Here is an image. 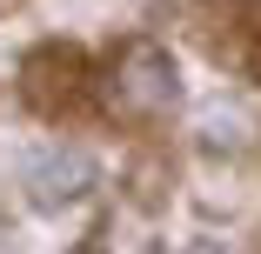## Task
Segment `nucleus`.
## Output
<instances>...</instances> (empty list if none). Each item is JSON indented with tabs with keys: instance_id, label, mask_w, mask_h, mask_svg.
<instances>
[{
	"instance_id": "nucleus-2",
	"label": "nucleus",
	"mask_w": 261,
	"mask_h": 254,
	"mask_svg": "<svg viewBox=\"0 0 261 254\" xmlns=\"http://www.w3.org/2000/svg\"><path fill=\"white\" fill-rule=\"evenodd\" d=\"M20 80H27V100H34L40 114H61L67 100L81 94V80H87V61H81V47L47 40V47H34V54H27Z\"/></svg>"
},
{
	"instance_id": "nucleus-4",
	"label": "nucleus",
	"mask_w": 261,
	"mask_h": 254,
	"mask_svg": "<svg viewBox=\"0 0 261 254\" xmlns=\"http://www.w3.org/2000/svg\"><path fill=\"white\" fill-rule=\"evenodd\" d=\"M181 254H228V247H215V241H194V247H181Z\"/></svg>"
},
{
	"instance_id": "nucleus-3",
	"label": "nucleus",
	"mask_w": 261,
	"mask_h": 254,
	"mask_svg": "<svg viewBox=\"0 0 261 254\" xmlns=\"http://www.w3.org/2000/svg\"><path fill=\"white\" fill-rule=\"evenodd\" d=\"M87 187H94V154L87 147L54 140V147H40V154L27 161V194L40 201V208H67V201H81Z\"/></svg>"
},
{
	"instance_id": "nucleus-1",
	"label": "nucleus",
	"mask_w": 261,
	"mask_h": 254,
	"mask_svg": "<svg viewBox=\"0 0 261 254\" xmlns=\"http://www.w3.org/2000/svg\"><path fill=\"white\" fill-rule=\"evenodd\" d=\"M174 100H181L174 61L154 40H127L114 54V67H108V114H121V121H161Z\"/></svg>"
}]
</instances>
